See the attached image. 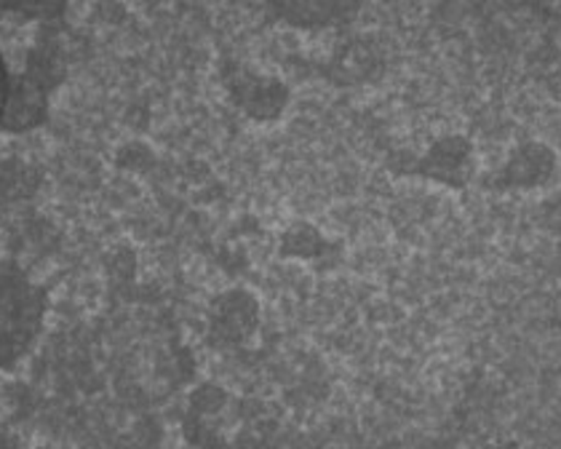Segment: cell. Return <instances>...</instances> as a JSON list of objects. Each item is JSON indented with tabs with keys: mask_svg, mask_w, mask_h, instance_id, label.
Segmentation results:
<instances>
[{
	"mask_svg": "<svg viewBox=\"0 0 561 449\" xmlns=\"http://www.w3.org/2000/svg\"><path fill=\"white\" fill-rule=\"evenodd\" d=\"M5 87H9V78H5L3 54H0V115H3V107H5Z\"/></svg>",
	"mask_w": 561,
	"mask_h": 449,
	"instance_id": "cell-1",
	"label": "cell"
}]
</instances>
